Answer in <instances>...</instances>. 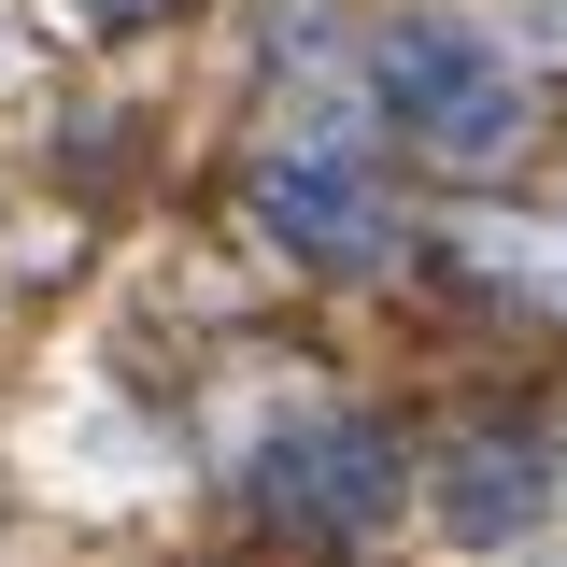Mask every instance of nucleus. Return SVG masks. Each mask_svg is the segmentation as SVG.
<instances>
[{
    "label": "nucleus",
    "mask_w": 567,
    "mask_h": 567,
    "mask_svg": "<svg viewBox=\"0 0 567 567\" xmlns=\"http://www.w3.org/2000/svg\"><path fill=\"white\" fill-rule=\"evenodd\" d=\"M256 213H270V241L284 256H312V270H369L383 256V199L354 185V171H256Z\"/></svg>",
    "instance_id": "nucleus-3"
},
{
    "label": "nucleus",
    "mask_w": 567,
    "mask_h": 567,
    "mask_svg": "<svg viewBox=\"0 0 567 567\" xmlns=\"http://www.w3.org/2000/svg\"><path fill=\"white\" fill-rule=\"evenodd\" d=\"M383 100H398V128L425 142V156H454V171H483V156H511L525 142V85L468 43V29H383Z\"/></svg>",
    "instance_id": "nucleus-1"
},
{
    "label": "nucleus",
    "mask_w": 567,
    "mask_h": 567,
    "mask_svg": "<svg viewBox=\"0 0 567 567\" xmlns=\"http://www.w3.org/2000/svg\"><path fill=\"white\" fill-rule=\"evenodd\" d=\"M539 496H554V468H539V440H468V454H440V525L454 539H525L539 525Z\"/></svg>",
    "instance_id": "nucleus-4"
},
{
    "label": "nucleus",
    "mask_w": 567,
    "mask_h": 567,
    "mask_svg": "<svg viewBox=\"0 0 567 567\" xmlns=\"http://www.w3.org/2000/svg\"><path fill=\"white\" fill-rule=\"evenodd\" d=\"M85 14H114V29H142V14H171V0H85Z\"/></svg>",
    "instance_id": "nucleus-5"
},
{
    "label": "nucleus",
    "mask_w": 567,
    "mask_h": 567,
    "mask_svg": "<svg viewBox=\"0 0 567 567\" xmlns=\"http://www.w3.org/2000/svg\"><path fill=\"white\" fill-rule=\"evenodd\" d=\"M256 511L327 525V539L383 525V511H398V454H383V425H298V440H270V454H256Z\"/></svg>",
    "instance_id": "nucleus-2"
}]
</instances>
